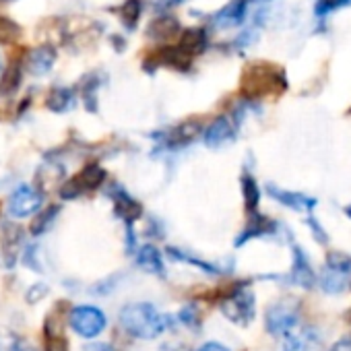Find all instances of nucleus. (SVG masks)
Here are the masks:
<instances>
[{
	"mask_svg": "<svg viewBox=\"0 0 351 351\" xmlns=\"http://www.w3.org/2000/svg\"><path fill=\"white\" fill-rule=\"evenodd\" d=\"M19 38H21V27L9 17H0V44L9 46L15 44Z\"/></svg>",
	"mask_w": 351,
	"mask_h": 351,
	"instance_id": "obj_30",
	"label": "nucleus"
},
{
	"mask_svg": "<svg viewBox=\"0 0 351 351\" xmlns=\"http://www.w3.org/2000/svg\"><path fill=\"white\" fill-rule=\"evenodd\" d=\"M289 281L298 287H304V289H312L316 285L314 269H312L306 252L300 246H293V267L289 273Z\"/></svg>",
	"mask_w": 351,
	"mask_h": 351,
	"instance_id": "obj_15",
	"label": "nucleus"
},
{
	"mask_svg": "<svg viewBox=\"0 0 351 351\" xmlns=\"http://www.w3.org/2000/svg\"><path fill=\"white\" fill-rule=\"evenodd\" d=\"M267 193H269L275 201H279L281 205H285V207H289V209H293V211H312V207L316 205V201L310 199V197H306V195L281 191V189H277V186H273V184L267 186Z\"/></svg>",
	"mask_w": 351,
	"mask_h": 351,
	"instance_id": "obj_20",
	"label": "nucleus"
},
{
	"mask_svg": "<svg viewBox=\"0 0 351 351\" xmlns=\"http://www.w3.org/2000/svg\"><path fill=\"white\" fill-rule=\"evenodd\" d=\"M69 322L77 335H81L85 339H93L106 328L108 320H106V314L95 306H77L71 310Z\"/></svg>",
	"mask_w": 351,
	"mask_h": 351,
	"instance_id": "obj_9",
	"label": "nucleus"
},
{
	"mask_svg": "<svg viewBox=\"0 0 351 351\" xmlns=\"http://www.w3.org/2000/svg\"><path fill=\"white\" fill-rule=\"evenodd\" d=\"M328 351H351V339H341V341H337Z\"/></svg>",
	"mask_w": 351,
	"mask_h": 351,
	"instance_id": "obj_37",
	"label": "nucleus"
},
{
	"mask_svg": "<svg viewBox=\"0 0 351 351\" xmlns=\"http://www.w3.org/2000/svg\"><path fill=\"white\" fill-rule=\"evenodd\" d=\"M219 310L230 322H234L238 326H248L256 314V300H254L252 289L246 283L234 285L219 300Z\"/></svg>",
	"mask_w": 351,
	"mask_h": 351,
	"instance_id": "obj_3",
	"label": "nucleus"
},
{
	"mask_svg": "<svg viewBox=\"0 0 351 351\" xmlns=\"http://www.w3.org/2000/svg\"><path fill=\"white\" fill-rule=\"evenodd\" d=\"M81 351H114L108 343H91L87 347H83Z\"/></svg>",
	"mask_w": 351,
	"mask_h": 351,
	"instance_id": "obj_38",
	"label": "nucleus"
},
{
	"mask_svg": "<svg viewBox=\"0 0 351 351\" xmlns=\"http://www.w3.org/2000/svg\"><path fill=\"white\" fill-rule=\"evenodd\" d=\"M184 3V0H159V7L167 9V7H176V5H180Z\"/></svg>",
	"mask_w": 351,
	"mask_h": 351,
	"instance_id": "obj_39",
	"label": "nucleus"
},
{
	"mask_svg": "<svg viewBox=\"0 0 351 351\" xmlns=\"http://www.w3.org/2000/svg\"><path fill=\"white\" fill-rule=\"evenodd\" d=\"M104 182H106V169L99 163H89L81 171H77L73 178L62 182L58 193H60L62 201H73V199H79L87 193L97 191Z\"/></svg>",
	"mask_w": 351,
	"mask_h": 351,
	"instance_id": "obj_4",
	"label": "nucleus"
},
{
	"mask_svg": "<svg viewBox=\"0 0 351 351\" xmlns=\"http://www.w3.org/2000/svg\"><path fill=\"white\" fill-rule=\"evenodd\" d=\"M46 295H48V285L36 283V285L29 287V291H27V302H29V304H36V302H40L42 298H46Z\"/></svg>",
	"mask_w": 351,
	"mask_h": 351,
	"instance_id": "obj_34",
	"label": "nucleus"
},
{
	"mask_svg": "<svg viewBox=\"0 0 351 351\" xmlns=\"http://www.w3.org/2000/svg\"><path fill=\"white\" fill-rule=\"evenodd\" d=\"M0 73H3V56H0Z\"/></svg>",
	"mask_w": 351,
	"mask_h": 351,
	"instance_id": "obj_41",
	"label": "nucleus"
},
{
	"mask_svg": "<svg viewBox=\"0 0 351 351\" xmlns=\"http://www.w3.org/2000/svg\"><path fill=\"white\" fill-rule=\"evenodd\" d=\"M23 242H25L23 228L13 221H5L3 232H0V256H3V265L7 269H13L19 263Z\"/></svg>",
	"mask_w": 351,
	"mask_h": 351,
	"instance_id": "obj_10",
	"label": "nucleus"
},
{
	"mask_svg": "<svg viewBox=\"0 0 351 351\" xmlns=\"http://www.w3.org/2000/svg\"><path fill=\"white\" fill-rule=\"evenodd\" d=\"M167 254H169L173 261L189 263V265H193V267H197V269H203V271L209 273V275H219V269H217L215 265L205 263V261H199V258H195V256H191V254H186V252H182V250H178V248H167Z\"/></svg>",
	"mask_w": 351,
	"mask_h": 351,
	"instance_id": "obj_29",
	"label": "nucleus"
},
{
	"mask_svg": "<svg viewBox=\"0 0 351 351\" xmlns=\"http://www.w3.org/2000/svg\"><path fill=\"white\" fill-rule=\"evenodd\" d=\"M197 351H230L228 347H223L221 343H215V341H211V343H205V345H201Z\"/></svg>",
	"mask_w": 351,
	"mask_h": 351,
	"instance_id": "obj_36",
	"label": "nucleus"
},
{
	"mask_svg": "<svg viewBox=\"0 0 351 351\" xmlns=\"http://www.w3.org/2000/svg\"><path fill=\"white\" fill-rule=\"evenodd\" d=\"M180 32H182V27H180L178 19L169 17V15H161V17L153 19L147 27V36L157 42H169L173 38H178Z\"/></svg>",
	"mask_w": 351,
	"mask_h": 351,
	"instance_id": "obj_17",
	"label": "nucleus"
},
{
	"mask_svg": "<svg viewBox=\"0 0 351 351\" xmlns=\"http://www.w3.org/2000/svg\"><path fill=\"white\" fill-rule=\"evenodd\" d=\"M180 320L186 324V326H191V328H199L201 326V314H199V308L197 306H184L182 310H180Z\"/></svg>",
	"mask_w": 351,
	"mask_h": 351,
	"instance_id": "obj_32",
	"label": "nucleus"
},
{
	"mask_svg": "<svg viewBox=\"0 0 351 351\" xmlns=\"http://www.w3.org/2000/svg\"><path fill=\"white\" fill-rule=\"evenodd\" d=\"M258 3H265V0H258Z\"/></svg>",
	"mask_w": 351,
	"mask_h": 351,
	"instance_id": "obj_43",
	"label": "nucleus"
},
{
	"mask_svg": "<svg viewBox=\"0 0 351 351\" xmlns=\"http://www.w3.org/2000/svg\"><path fill=\"white\" fill-rule=\"evenodd\" d=\"M347 279H349V273L332 269V267H324L322 275H320V287H322V291L335 295V293H341L345 289Z\"/></svg>",
	"mask_w": 351,
	"mask_h": 351,
	"instance_id": "obj_23",
	"label": "nucleus"
},
{
	"mask_svg": "<svg viewBox=\"0 0 351 351\" xmlns=\"http://www.w3.org/2000/svg\"><path fill=\"white\" fill-rule=\"evenodd\" d=\"M58 213H60V205H50V207H46L44 211H38V213H36V219H34V223H32V234H34V236L46 234V232L52 228V223L56 221Z\"/></svg>",
	"mask_w": 351,
	"mask_h": 351,
	"instance_id": "obj_26",
	"label": "nucleus"
},
{
	"mask_svg": "<svg viewBox=\"0 0 351 351\" xmlns=\"http://www.w3.org/2000/svg\"><path fill=\"white\" fill-rule=\"evenodd\" d=\"M322 337L314 326H302L300 322L283 335V351H318Z\"/></svg>",
	"mask_w": 351,
	"mask_h": 351,
	"instance_id": "obj_11",
	"label": "nucleus"
},
{
	"mask_svg": "<svg viewBox=\"0 0 351 351\" xmlns=\"http://www.w3.org/2000/svg\"><path fill=\"white\" fill-rule=\"evenodd\" d=\"M44 201V193L38 186H29V184H21L13 191V195L9 197L7 209L9 215L15 219H25L32 217L40 211Z\"/></svg>",
	"mask_w": 351,
	"mask_h": 351,
	"instance_id": "obj_7",
	"label": "nucleus"
},
{
	"mask_svg": "<svg viewBox=\"0 0 351 351\" xmlns=\"http://www.w3.org/2000/svg\"><path fill=\"white\" fill-rule=\"evenodd\" d=\"M159 66H167V69L184 73L193 66V56H189L180 46H163L151 52L143 62V69L147 73H155Z\"/></svg>",
	"mask_w": 351,
	"mask_h": 351,
	"instance_id": "obj_8",
	"label": "nucleus"
},
{
	"mask_svg": "<svg viewBox=\"0 0 351 351\" xmlns=\"http://www.w3.org/2000/svg\"><path fill=\"white\" fill-rule=\"evenodd\" d=\"M178 46L189 54V56H199L207 50L209 46V36L203 27H191V29H184L180 32V42Z\"/></svg>",
	"mask_w": 351,
	"mask_h": 351,
	"instance_id": "obj_19",
	"label": "nucleus"
},
{
	"mask_svg": "<svg viewBox=\"0 0 351 351\" xmlns=\"http://www.w3.org/2000/svg\"><path fill=\"white\" fill-rule=\"evenodd\" d=\"M0 351H21V339L5 324H0Z\"/></svg>",
	"mask_w": 351,
	"mask_h": 351,
	"instance_id": "obj_31",
	"label": "nucleus"
},
{
	"mask_svg": "<svg viewBox=\"0 0 351 351\" xmlns=\"http://www.w3.org/2000/svg\"><path fill=\"white\" fill-rule=\"evenodd\" d=\"M248 5H250V0H230V3L213 17V25L217 29H232V27L242 25Z\"/></svg>",
	"mask_w": 351,
	"mask_h": 351,
	"instance_id": "obj_16",
	"label": "nucleus"
},
{
	"mask_svg": "<svg viewBox=\"0 0 351 351\" xmlns=\"http://www.w3.org/2000/svg\"><path fill=\"white\" fill-rule=\"evenodd\" d=\"M285 87H287V81L279 66L258 62V64L246 66L242 75V95L252 101L273 95V93H281Z\"/></svg>",
	"mask_w": 351,
	"mask_h": 351,
	"instance_id": "obj_2",
	"label": "nucleus"
},
{
	"mask_svg": "<svg viewBox=\"0 0 351 351\" xmlns=\"http://www.w3.org/2000/svg\"><path fill=\"white\" fill-rule=\"evenodd\" d=\"M46 351H69V341L64 339V335H48Z\"/></svg>",
	"mask_w": 351,
	"mask_h": 351,
	"instance_id": "obj_33",
	"label": "nucleus"
},
{
	"mask_svg": "<svg viewBox=\"0 0 351 351\" xmlns=\"http://www.w3.org/2000/svg\"><path fill=\"white\" fill-rule=\"evenodd\" d=\"M242 195H244L248 213H254L258 207V201H261V191H258V184L250 173L242 176Z\"/></svg>",
	"mask_w": 351,
	"mask_h": 351,
	"instance_id": "obj_27",
	"label": "nucleus"
},
{
	"mask_svg": "<svg viewBox=\"0 0 351 351\" xmlns=\"http://www.w3.org/2000/svg\"><path fill=\"white\" fill-rule=\"evenodd\" d=\"M108 195H110V199L114 203L116 217H120L126 226H132L136 219L143 217V205L134 197H130L122 186L114 184V189L108 191Z\"/></svg>",
	"mask_w": 351,
	"mask_h": 351,
	"instance_id": "obj_12",
	"label": "nucleus"
},
{
	"mask_svg": "<svg viewBox=\"0 0 351 351\" xmlns=\"http://www.w3.org/2000/svg\"><path fill=\"white\" fill-rule=\"evenodd\" d=\"M300 300L295 298H281L267 308L265 326L271 335L283 337L289 328L300 322Z\"/></svg>",
	"mask_w": 351,
	"mask_h": 351,
	"instance_id": "obj_5",
	"label": "nucleus"
},
{
	"mask_svg": "<svg viewBox=\"0 0 351 351\" xmlns=\"http://www.w3.org/2000/svg\"><path fill=\"white\" fill-rule=\"evenodd\" d=\"M54 62H56V50L52 46L44 44V46L34 48L32 52H27V56L23 60V66L36 77H44V75H48L52 71Z\"/></svg>",
	"mask_w": 351,
	"mask_h": 351,
	"instance_id": "obj_14",
	"label": "nucleus"
},
{
	"mask_svg": "<svg viewBox=\"0 0 351 351\" xmlns=\"http://www.w3.org/2000/svg\"><path fill=\"white\" fill-rule=\"evenodd\" d=\"M161 351H189V349L182 347V345H163Z\"/></svg>",
	"mask_w": 351,
	"mask_h": 351,
	"instance_id": "obj_40",
	"label": "nucleus"
},
{
	"mask_svg": "<svg viewBox=\"0 0 351 351\" xmlns=\"http://www.w3.org/2000/svg\"><path fill=\"white\" fill-rule=\"evenodd\" d=\"M347 0H318V5H316V13L318 15H326V13H330L332 9H337V7H341V5H345Z\"/></svg>",
	"mask_w": 351,
	"mask_h": 351,
	"instance_id": "obj_35",
	"label": "nucleus"
},
{
	"mask_svg": "<svg viewBox=\"0 0 351 351\" xmlns=\"http://www.w3.org/2000/svg\"><path fill=\"white\" fill-rule=\"evenodd\" d=\"M99 77L87 75L83 81V101L89 112H97V91H99Z\"/></svg>",
	"mask_w": 351,
	"mask_h": 351,
	"instance_id": "obj_28",
	"label": "nucleus"
},
{
	"mask_svg": "<svg viewBox=\"0 0 351 351\" xmlns=\"http://www.w3.org/2000/svg\"><path fill=\"white\" fill-rule=\"evenodd\" d=\"M116 13H118L120 23L124 25V29L134 32V27H136V23H138V19L143 15V3H141V0H126V3H122L116 9Z\"/></svg>",
	"mask_w": 351,
	"mask_h": 351,
	"instance_id": "obj_24",
	"label": "nucleus"
},
{
	"mask_svg": "<svg viewBox=\"0 0 351 351\" xmlns=\"http://www.w3.org/2000/svg\"><path fill=\"white\" fill-rule=\"evenodd\" d=\"M120 322L124 330H128L136 339H155L169 326L171 318L165 314H159L153 304L138 302V304H128L122 308Z\"/></svg>",
	"mask_w": 351,
	"mask_h": 351,
	"instance_id": "obj_1",
	"label": "nucleus"
},
{
	"mask_svg": "<svg viewBox=\"0 0 351 351\" xmlns=\"http://www.w3.org/2000/svg\"><path fill=\"white\" fill-rule=\"evenodd\" d=\"M203 134V124L199 120H184L180 124H176L167 128L165 132L153 134V138L159 143V149L167 151H180L189 145H193L199 136Z\"/></svg>",
	"mask_w": 351,
	"mask_h": 351,
	"instance_id": "obj_6",
	"label": "nucleus"
},
{
	"mask_svg": "<svg viewBox=\"0 0 351 351\" xmlns=\"http://www.w3.org/2000/svg\"><path fill=\"white\" fill-rule=\"evenodd\" d=\"M136 265L151 275H163V258L159 254V250L151 244L143 246L136 250Z\"/></svg>",
	"mask_w": 351,
	"mask_h": 351,
	"instance_id": "obj_21",
	"label": "nucleus"
},
{
	"mask_svg": "<svg viewBox=\"0 0 351 351\" xmlns=\"http://www.w3.org/2000/svg\"><path fill=\"white\" fill-rule=\"evenodd\" d=\"M275 230H277L275 221H271L269 217L258 215V213L254 211V213H250V221H248L246 230L238 236L236 246H242V244H246V242H248V240H252V238L271 236V234H275Z\"/></svg>",
	"mask_w": 351,
	"mask_h": 351,
	"instance_id": "obj_18",
	"label": "nucleus"
},
{
	"mask_svg": "<svg viewBox=\"0 0 351 351\" xmlns=\"http://www.w3.org/2000/svg\"><path fill=\"white\" fill-rule=\"evenodd\" d=\"M236 138V122L228 116H217L205 130L203 141L209 149H221Z\"/></svg>",
	"mask_w": 351,
	"mask_h": 351,
	"instance_id": "obj_13",
	"label": "nucleus"
},
{
	"mask_svg": "<svg viewBox=\"0 0 351 351\" xmlns=\"http://www.w3.org/2000/svg\"><path fill=\"white\" fill-rule=\"evenodd\" d=\"M21 83V62L13 60L7 69H3L0 73V93L3 95H11L19 89Z\"/></svg>",
	"mask_w": 351,
	"mask_h": 351,
	"instance_id": "obj_25",
	"label": "nucleus"
},
{
	"mask_svg": "<svg viewBox=\"0 0 351 351\" xmlns=\"http://www.w3.org/2000/svg\"><path fill=\"white\" fill-rule=\"evenodd\" d=\"M46 106L54 114H64V112H69V110L75 108V91L69 89V87H54L48 93Z\"/></svg>",
	"mask_w": 351,
	"mask_h": 351,
	"instance_id": "obj_22",
	"label": "nucleus"
},
{
	"mask_svg": "<svg viewBox=\"0 0 351 351\" xmlns=\"http://www.w3.org/2000/svg\"><path fill=\"white\" fill-rule=\"evenodd\" d=\"M347 215H349V217H351V207H349V209H347Z\"/></svg>",
	"mask_w": 351,
	"mask_h": 351,
	"instance_id": "obj_42",
	"label": "nucleus"
}]
</instances>
